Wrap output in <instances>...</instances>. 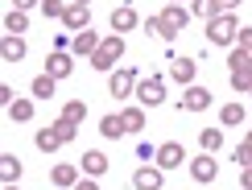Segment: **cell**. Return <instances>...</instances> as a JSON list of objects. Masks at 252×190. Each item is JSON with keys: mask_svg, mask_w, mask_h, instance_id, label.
<instances>
[{"mask_svg": "<svg viewBox=\"0 0 252 190\" xmlns=\"http://www.w3.org/2000/svg\"><path fill=\"white\" fill-rule=\"evenodd\" d=\"M236 33H240L236 13H219V17L207 21V41L211 46H236Z\"/></svg>", "mask_w": 252, "mask_h": 190, "instance_id": "cell-1", "label": "cell"}, {"mask_svg": "<svg viewBox=\"0 0 252 190\" xmlns=\"http://www.w3.org/2000/svg\"><path fill=\"white\" fill-rule=\"evenodd\" d=\"M120 58H124V37H120V33H112V37H103V46H99L87 62H91L95 70H103V75H112Z\"/></svg>", "mask_w": 252, "mask_h": 190, "instance_id": "cell-2", "label": "cell"}, {"mask_svg": "<svg viewBox=\"0 0 252 190\" xmlns=\"http://www.w3.org/2000/svg\"><path fill=\"white\" fill-rule=\"evenodd\" d=\"M136 83H141V75H136V66H116L108 75V95L112 99H132V91H136Z\"/></svg>", "mask_w": 252, "mask_h": 190, "instance_id": "cell-3", "label": "cell"}, {"mask_svg": "<svg viewBox=\"0 0 252 190\" xmlns=\"http://www.w3.org/2000/svg\"><path fill=\"white\" fill-rule=\"evenodd\" d=\"M157 17H161V33L157 37H165V41H174L186 25H190V8H182V4H165Z\"/></svg>", "mask_w": 252, "mask_h": 190, "instance_id": "cell-4", "label": "cell"}, {"mask_svg": "<svg viewBox=\"0 0 252 190\" xmlns=\"http://www.w3.org/2000/svg\"><path fill=\"white\" fill-rule=\"evenodd\" d=\"M132 95L141 99V108H157V103H165V79H161V75H149V79H141Z\"/></svg>", "mask_w": 252, "mask_h": 190, "instance_id": "cell-5", "label": "cell"}, {"mask_svg": "<svg viewBox=\"0 0 252 190\" xmlns=\"http://www.w3.org/2000/svg\"><path fill=\"white\" fill-rule=\"evenodd\" d=\"M190 178H194V182H215V178H219L215 153H198V157H190Z\"/></svg>", "mask_w": 252, "mask_h": 190, "instance_id": "cell-6", "label": "cell"}, {"mask_svg": "<svg viewBox=\"0 0 252 190\" xmlns=\"http://www.w3.org/2000/svg\"><path fill=\"white\" fill-rule=\"evenodd\" d=\"M132 186L136 190H165V170L161 165H141L132 174Z\"/></svg>", "mask_w": 252, "mask_h": 190, "instance_id": "cell-7", "label": "cell"}, {"mask_svg": "<svg viewBox=\"0 0 252 190\" xmlns=\"http://www.w3.org/2000/svg\"><path fill=\"white\" fill-rule=\"evenodd\" d=\"M99 46H103V37L95 33V29H83V33L70 37V54H75V58H91Z\"/></svg>", "mask_w": 252, "mask_h": 190, "instance_id": "cell-8", "label": "cell"}, {"mask_svg": "<svg viewBox=\"0 0 252 190\" xmlns=\"http://www.w3.org/2000/svg\"><path fill=\"white\" fill-rule=\"evenodd\" d=\"M182 112H207L211 108V91L207 87H198V83H190V87L182 91V103H178Z\"/></svg>", "mask_w": 252, "mask_h": 190, "instance_id": "cell-9", "label": "cell"}, {"mask_svg": "<svg viewBox=\"0 0 252 190\" xmlns=\"http://www.w3.org/2000/svg\"><path fill=\"white\" fill-rule=\"evenodd\" d=\"M182 161H190V157H186V149H182L178 141H165V145H157V165H161V170H178Z\"/></svg>", "mask_w": 252, "mask_h": 190, "instance_id": "cell-10", "label": "cell"}, {"mask_svg": "<svg viewBox=\"0 0 252 190\" xmlns=\"http://www.w3.org/2000/svg\"><path fill=\"white\" fill-rule=\"evenodd\" d=\"M70 70H75V54H66V50H54V54L46 58V75H54V79H70Z\"/></svg>", "mask_w": 252, "mask_h": 190, "instance_id": "cell-11", "label": "cell"}, {"mask_svg": "<svg viewBox=\"0 0 252 190\" xmlns=\"http://www.w3.org/2000/svg\"><path fill=\"white\" fill-rule=\"evenodd\" d=\"M66 29H75V33H83V29H91V4H75L70 0V8H66Z\"/></svg>", "mask_w": 252, "mask_h": 190, "instance_id": "cell-12", "label": "cell"}, {"mask_svg": "<svg viewBox=\"0 0 252 190\" xmlns=\"http://www.w3.org/2000/svg\"><path fill=\"white\" fill-rule=\"evenodd\" d=\"M124 132H128V124H124L120 112H112V116H103V120H99V136H103V141H120Z\"/></svg>", "mask_w": 252, "mask_h": 190, "instance_id": "cell-13", "label": "cell"}, {"mask_svg": "<svg viewBox=\"0 0 252 190\" xmlns=\"http://www.w3.org/2000/svg\"><path fill=\"white\" fill-rule=\"evenodd\" d=\"M108 157H103L99 149H87V153H83V174H87V178H103V174H108Z\"/></svg>", "mask_w": 252, "mask_h": 190, "instance_id": "cell-14", "label": "cell"}, {"mask_svg": "<svg viewBox=\"0 0 252 190\" xmlns=\"http://www.w3.org/2000/svg\"><path fill=\"white\" fill-rule=\"evenodd\" d=\"M112 29L124 37L128 29H136V8L132 4H120V8H112Z\"/></svg>", "mask_w": 252, "mask_h": 190, "instance_id": "cell-15", "label": "cell"}, {"mask_svg": "<svg viewBox=\"0 0 252 190\" xmlns=\"http://www.w3.org/2000/svg\"><path fill=\"white\" fill-rule=\"evenodd\" d=\"M198 75V66H194V58H174V66H170V79L174 83H182V87H190Z\"/></svg>", "mask_w": 252, "mask_h": 190, "instance_id": "cell-16", "label": "cell"}, {"mask_svg": "<svg viewBox=\"0 0 252 190\" xmlns=\"http://www.w3.org/2000/svg\"><path fill=\"white\" fill-rule=\"evenodd\" d=\"M8 120H13V124H29V120H33V99L17 95V99L8 103Z\"/></svg>", "mask_w": 252, "mask_h": 190, "instance_id": "cell-17", "label": "cell"}, {"mask_svg": "<svg viewBox=\"0 0 252 190\" xmlns=\"http://www.w3.org/2000/svg\"><path fill=\"white\" fill-rule=\"evenodd\" d=\"M0 58L4 62H21L25 58V41H21L17 33H4V41H0Z\"/></svg>", "mask_w": 252, "mask_h": 190, "instance_id": "cell-18", "label": "cell"}, {"mask_svg": "<svg viewBox=\"0 0 252 190\" xmlns=\"http://www.w3.org/2000/svg\"><path fill=\"white\" fill-rule=\"evenodd\" d=\"M54 91H58L54 75H37L33 83H29V95H33V99H54Z\"/></svg>", "mask_w": 252, "mask_h": 190, "instance_id": "cell-19", "label": "cell"}, {"mask_svg": "<svg viewBox=\"0 0 252 190\" xmlns=\"http://www.w3.org/2000/svg\"><path fill=\"white\" fill-rule=\"evenodd\" d=\"M21 157H13V153H4L0 157V178H4V186H13V182H21Z\"/></svg>", "mask_w": 252, "mask_h": 190, "instance_id": "cell-20", "label": "cell"}, {"mask_svg": "<svg viewBox=\"0 0 252 190\" xmlns=\"http://www.w3.org/2000/svg\"><path fill=\"white\" fill-rule=\"evenodd\" d=\"M54 186H66V190H75V182H79V165H70V161H62V165H54Z\"/></svg>", "mask_w": 252, "mask_h": 190, "instance_id": "cell-21", "label": "cell"}, {"mask_svg": "<svg viewBox=\"0 0 252 190\" xmlns=\"http://www.w3.org/2000/svg\"><path fill=\"white\" fill-rule=\"evenodd\" d=\"M248 120V112L240 108V103H223V108H219V124H223V128H236V124H244Z\"/></svg>", "mask_w": 252, "mask_h": 190, "instance_id": "cell-22", "label": "cell"}, {"mask_svg": "<svg viewBox=\"0 0 252 190\" xmlns=\"http://www.w3.org/2000/svg\"><path fill=\"white\" fill-rule=\"evenodd\" d=\"M198 145H203V153H219L223 149V132L219 128H203L198 132Z\"/></svg>", "mask_w": 252, "mask_h": 190, "instance_id": "cell-23", "label": "cell"}, {"mask_svg": "<svg viewBox=\"0 0 252 190\" xmlns=\"http://www.w3.org/2000/svg\"><path fill=\"white\" fill-rule=\"evenodd\" d=\"M62 116H66L70 124H83V120H87V103H83V99H66V103H62Z\"/></svg>", "mask_w": 252, "mask_h": 190, "instance_id": "cell-24", "label": "cell"}, {"mask_svg": "<svg viewBox=\"0 0 252 190\" xmlns=\"http://www.w3.org/2000/svg\"><path fill=\"white\" fill-rule=\"evenodd\" d=\"M50 128H54V132H58V141H62V145H70V141H75V132H79V124H70V120H66V116H58V120H54V124H50Z\"/></svg>", "mask_w": 252, "mask_h": 190, "instance_id": "cell-25", "label": "cell"}, {"mask_svg": "<svg viewBox=\"0 0 252 190\" xmlns=\"http://www.w3.org/2000/svg\"><path fill=\"white\" fill-rule=\"evenodd\" d=\"M37 149H41V153H54V149H62L58 132H54V128H37Z\"/></svg>", "mask_w": 252, "mask_h": 190, "instance_id": "cell-26", "label": "cell"}, {"mask_svg": "<svg viewBox=\"0 0 252 190\" xmlns=\"http://www.w3.org/2000/svg\"><path fill=\"white\" fill-rule=\"evenodd\" d=\"M4 29H8V33H17V37H21V29H29V17H25V8H13V13L4 17Z\"/></svg>", "mask_w": 252, "mask_h": 190, "instance_id": "cell-27", "label": "cell"}, {"mask_svg": "<svg viewBox=\"0 0 252 190\" xmlns=\"http://www.w3.org/2000/svg\"><path fill=\"white\" fill-rule=\"evenodd\" d=\"M190 17L211 21V17H219V4H215V0H190Z\"/></svg>", "mask_w": 252, "mask_h": 190, "instance_id": "cell-28", "label": "cell"}, {"mask_svg": "<svg viewBox=\"0 0 252 190\" xmlns=\"http://www.w3.org/2000/svg\"><path fill=\"white\" fill-rule=\"evenodd\" d=\"M124 124H128V132H141L145 128V108H124Z\"/></svg>", "mask_w": 252, "mask_h": 190, "instance_id": "cell-29", "label": "cell"}, {"mask_svg": "<svg viewBox=\"0 0 252 190\" xmlns=\"http://www.w3.org/2000/svg\"><path fill=\"white\" fill-rule=\"evenodd\" d=\"M232 91L236 95H248L252 91V75H248V70H232Z\"/></svg>", "mask_w": 252, "mask_h": 190, "instance_id": "cell-30", "label": "cell"}, {"mask_svg": "<svg viewBox=\"0 0 252 190\" xmlns=\"http://www.w3.org/2000/svg\"><path fill=\"white\" fill-rule=\"evenodd\" d=\"M248 58H252L248 50H240V46H236L232 54H227V66H232V70H248Z\"/></svg>", "mask_w": 252, "mask_h": 190, "instance_id": "cell-31", "label": "cell"}, {"mask_svg": "<svg viewBox=\"0 0 252 190\" xmlns=\"http://www.w3.org/2000/svg\"><path fill=\"white\" fill-rule=\"evenodd\" d=\"M66 0H41V13H46V17H66Z\"/></svg>", "mask_w": 252, "mask_h": 190, "instance_id": "cell-32", "label": "cell"}, {"mask_svg": "<svg viewBox=\"0 0 252 190\" xmlns=\"http://www.w3.org/2000/svg\"><path fill=\"white\" fill-rule=\"evenodd\" d=\"M236 46L252 54V25H240V33H236Z\"/></svg>", "mask_w": 252, "mask_h": 190, "instance_id": "cell-33", "label": "cell"}, {"mask_svg": "<svg viewBox=\"0 0 252 190\" xmlns=\"http://www.w3.org/2000/svg\"><path fill=\"white\" fill-rule=\"evenodd\" d=\"M236 161H240V170H248V165H252V149H248V145H240V149H236Z\"/></svg>", "mask_w": 252, "mask_h": 190, "instance_id": "cell-34", "label": "cell"}, {"mask_svg": "<svg viewBox=\"0 0 252 190\" xmlns=\"http://www.w3.org/2000/svg\"><path fill=\"white\" fill-rule=\"evenodd\" d=\"M215 4H219V13H236V8H240V0H215Z\"/></svg>", "mask_w": 252, "mask_h": 190, "instance_id": "cell-35", "label": "cell"}, {"mask_svg": "<svg viewBox=\"0 0 252 190\" xmlns=\"http://www.w3.org/2000/svg\"><path fill=\"white\" fill-rule=\"evenodd\" d=\"M145 33H161V17H149V21H145Z\"/></svg>", "mask_w": 252, "mask_h": 190, "instance_id": "cell-36", "label": "cell"}, {"mask_svg": "<svg viewBox=\"0 0 252 190\" xmlns=\"http://www.w3.org/2000/svg\"><path fill=\"white\" fill-rule=\"evenodd\" d=\"M75 190H99L95 178H83V182H75Z\"/></svg>", "mask_w": 252, "mask_h": 190, "instance_id": "cell-37", "label": "cell"}, {"mask_svg": "<svg viewBox=\"0 0 252 190\" xmlns=\"http://www.w3.org/2000/svg\"><path fill=\"white\" fill-rule=\"evenodd\" d=\"M240 186H244V190H252V165H248V170H240Z\"/></svg>", "mask_w": 252, "mask_h": 190, "instance_id": "cell-38", "label": "cell"}, {"mask_svg": "<svg viewBox=\"0 0 252 190\" xmlns=\"http://www.w3.org/2000/svg\"><path fill=\"white\" fill-rule=\"evenodd\" d=\"M13 4H17V8H25V13H29V8H33V4H41V0H13Z\"/></svg>", "mask_w": 252, "mask_h": 190, "instance_id": "cell-39", "label": "cell"}, {"mask_svg": "<svg viewBox=\"0 0 252 190\" xmlns=\"http://www.w3.org/2000/svg\"><path fill=\"white\" fill-rule=\"evenodd\" d=\"M244 145H248V149H252V124H248V132H244Z\"/></svg>", "mask_w": 252, "mask_h": 190, "instance_id": "cell-40", "label": "cell"}, {"mask_svg": "<svg viewBox=\"0 0 252 190\" xmlns=\"http://www.w3.org/2000/svg\"><path fill=\"white\" fill-rule=\"evenodd\" d=\"M4 190H21V186H17V182H13V186H4Z\"/></svg>", "mask_w": 252, "mask_h": 190, "instance_id": "cell-41", "label": "cell"}, {"mask_svg": "<svg viewBox=\"0 0 252 190\" xmlns=\"http://www.w3.org/2000/svg\"><path fill=\"white\" fill-rule=\"evenodd\" d=\"M75 4H91V0H75Z\"/></svg>", "mask_w": 252, "mask_h": 190, "instance_id": "cell-42", "label": "cell"}, {"mask_svg": "<svg viewBox=\"0 0 252 190\" xmlns=\"http://www.w3.org/2000/svg\"><path fill=\"white\" fill-rule=\"evenodd\" d=\"M248 75H252V58H248Z\"/></svg>", "mask_w": 252, "mask_h": 190, "instance_id": "cell-43", "label": "cell"}, {"mask_svg": "<svg viewBox=\"0 0 252 190\" xmlns=\"http://www.w3.org/2000/svg\"><path fill=\"white\" fill-rule=\"evenodd\" d=\"M170 4H182V0H170Z\"/></svg>", "mask_w": 252, "mask_h": 190, "instance_id": "cell-44", "label": "cell"}, {"mask_svg": "<svg viewBox=\"0 0 252 190\" xmlns=\"http://www.w3.org/2000/svg\"><path fill=\"white\" fill-rule=\"evenodd\" d=\"M248 95H252V91H248Z\"/></svg>", "mask_w": 252, "mask_h": 190, "instance_id": "cell-45", "label": "cell"}]
</instances>
